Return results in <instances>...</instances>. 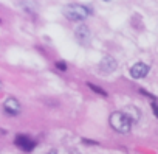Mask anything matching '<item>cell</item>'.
<instances>
[{
	"mask_svg": "<svg viewBox=\"0 0 158 154\" xmlns=\"http://www.w3.org/2000/svg\"><path fill=\"white\" fill-rule=\"evenodd\" d=\"M14 143H16L20 149H23V151H33V149H34V145H36V143H34L28 135H25V134H19V135L16 137Z\"/></svg>",
	"mask_w": 158,
	"mask_h": 154,
	"instance_id": "8992f818",
	"label": "cell"
},
{
	"mask_svg": "<svg viewBox=\"0 0 158 154\" xmlns=\"http://www.w3.org/2000/svg\"><path fill=\"white\" fill-rule=\"evenodd\" d=\"M99 68L106 73H112L115 68H116V61L112 58V56H106L102 58V61L99 62Z\"/></svg>",
	"mask_w": 158,
	"mask_h": 154,
	"instance_id": "ba28073f",
	"label": "cell"
},
{
	"mask_svg": "<svg viewBox=\"0 0 158 154\" xmlns=\"http://www.w3.org/2000/svg\"><path fill=\"white\" fill-rule=\"evenodd\" d=\"M149 70H150V67L147 64L136 62V64H133L130 67V76H132V78H135V80H141V78H144V76L149 73Z\"/></svg>",
	"mask_w": 158,
	"mask_h": 154,
	"instance_id": "277c9868",
	"label": "cell"
},
{
	"mask_svg": "<svg viewBox=\"0 0 158 154\" xmlns=\"http://www.w3.org/2000/svg\"><path fill=\"white\" fill-rule=\"evenodd\" d=\"M90 8L87 7H82V5H79V3H70L64 8V14L67 19L70 20H76V22H81V20H85L87 16L90 14Z\"/></svg>",
	"mask_w": 158,
	"mask_h": 154,
	"instance_id": "6da1fadb",
	"label": "cell"
},
{
	"mask_svg": "<svg viewBox=\"0 0 158 154\" xmlns=\"http://www.w3.org/2000/svg\"><path fill=\"white\" fill-rule=\"evenodd\" d=\"M3 109H5V112L10 114V115H19V114L22 112V106H20L19 100H16L14 97H10L8 100H5Z\"/></svg>",
	"mask_w": 158,
	"mask_h": 154,
	"instance_id": "5b68a950",
	"label": "cell"
},
{
	"mask_svg": "<svg viewBox=\"0 0 158 154\" xmlns=\"http://www.w3.org/2000/svg\"><path fill=\"white\" fill-rule=\"evenodd\" d=\"M121 112L129 118L130 123H136V121H139V118H141V112H139V109L135 108V106H126L124 111H121Z\"/></svg>",
	"mask_w": 158,
	"mask_h": 154,
	"instance_id": "52a82bcc",
	"label": "cell"
},
{
	"mask_svg": "<svg viewBox=\"0 0 158 154\" xmlns=\"http://www.w3.org/2000/svg\"><path fill=\"white\" fill-rule=\"evenodd\" d=\"M74 37H76V41L81 44V45H89L90 44V41H92V33H90V28L87 27V25H84V24H81L77 28H76V31H74Z\"/></svg>",
	"mask_w": 158,
	"mask_h": 154,
	"instance_id": "3957f363",
	"label": "cell"
},
{
	"mask_svg": "<svg viewBox=\"0 0 158 154\" xmlns=\"http://www.w3.org/2000/svg\"><path fill=\"white\" fill-rule=\"evenodd\" d=\"M110 125L116 132H121V134H129L132 129V123L121 111H116L110 115Z\"/></svg>",
	"mask_w": 158,
	"mask_h": 154,
	"instance_id": "7a4b0ae2",
	"label": "cell"
},
{
	"mask_svg": "<svg viewBox=\"0 0 158 154\" xmlns=\"http://www.w3.org/2000/svg\"><path fill=\"white\" fill-rule=\"evenodd\" d=\"M56 67H57V68H60L62 72H65V70H67V65H65V62H56Z\"/></svg>",
	"mask_w": 158,
	"mask_h": 154,
	"instance_id": "30bf717a",
	"label": "cell"
},
{
	"mask_svg": "<svg viewBox=\"0 0 158 154\" xmlns=\"http://www.w3.org/2000/svg\"><path fill=\"white\" fill-rule=\"evenodd\" d=\"M0 89H2V83H0Z\"/></svg>",
	"mask_w": 158,
	"mask_h": 154,
	"instance_id": "7c38bea8",
	"label": "cell"
},
{
	"mask_svg": "<svg viewBox=\"0 0 158 154\" xmlns=\"http://www.w3.org/2000/svg\"><path fill=\"white\" fill-rule=\"evenodd\" d=\"M47 154H57V151H56V149H51V151H48Z\"/></svg>",
	"mask_w": 158,
	"mask_h": 154,
	"instance_id": "8fae6325",
	"label": "cell"
},
{
	"mask_svg": "<svg viewBox=\"0 0 158 154\" xmlns=\"http://www.w3.org/2000/svg\"><path fill=\"white\" fill-rule=\"evenodd\" d=\"M87 84H89V87H90L92 90H95L96 94H99V95H102V97H107V92L102 90L101 87H98V86H95V84H92V83H87Z\"/></svg>",
	"mask_w": 158,
	"mask_h": 154,
	"instance_id": "9c48e42d",
	"label": "cell"
}]
</instances>
